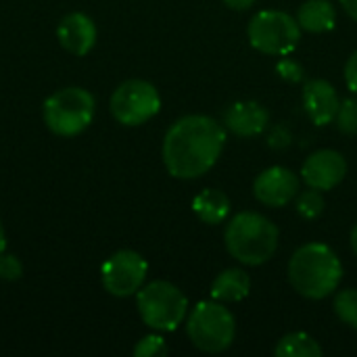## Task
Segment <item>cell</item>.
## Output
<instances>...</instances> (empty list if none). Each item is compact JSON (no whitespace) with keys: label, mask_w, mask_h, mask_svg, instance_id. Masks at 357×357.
<instances>
[{"label":"cell","mask_w":357,"mask_h":357,"mask_svg":"<svg viewBox=\"0 0 357 357\" xmlns=\"http://www.w3.org/2000/svg\"><path fill=\"white\" fill-rule=\"evenodd\" d=\"M224 142L226 132L220 121L207 115H186L163 138V163L174 178H201L220 159Z\"/></svg>","instance_id":"1"},{"label":"cell","mask_w":357,"mask_h":357,"mask_svg":"<svg viewBox=\"0 0 357 357\" xmlns=\"http://www.w3.org/2000/svg\"><path fill=\"white\" fill-rule=\"evenodd\" d=\"M343 278V266L337 253L324 243H307L299 247L289 261L291 287L307 299H324L333 295Z\"/></svg>","instance_id":"2"},{"label":"cell","mask_w":357,"mask_h":357,"mask_svg":"<svg viewBox=\"0 0 357 357\" xmlns=\"http://www.w3.org/2000/svg\"><path fill=\"white\" fill-rule=\"evenodd\" d=\"M224 243L236 261L261 266L270 261L278 249V228L261 213L243 211L226 226Z\"/></svg>","instance_id":"3"},{"label":"cell","mask_w":357,"mask_h":357,"mask_svg":"<svg viewBox=\"0 0 357 357\" xmlns=\"http://www.w3.org/2000/svg\"><path fill=\"white\" fill-rule=\"evenodd\" d=\"M136 305L142 322L157 333L176 331L188 312V299L176 284L167 280L144 284L136 293Z\"/></svg>","instance_id":"4"},{"label":"cell","mask_w":357,"mask_h":357,"mask_svg":"<svg viewBox=\"0 0 357 357\" xmlns=\"http://www.w3.org/2000/svg\"><path fill=\"white\" fill-rule=\"evenodd\" d=\"M186 333L192 345L205 354L226 351L236 337V320L220 301H201L186 322Z\"/></svg>","instance_id":"5"},{"label":"cell","mask_w":357,"mask_h":357,"mask_svg":"<svg viewBox=\"0 0 357 357\" xmlns=\"http://www.w3.org/2000/svg\"><path fill=\"white\" fill-rule=\"evenodd\" d=\"M94 96L77 86L56 90L44 100V123L56 136H77L94 119Z\"/></svg>","instance_id":"6"},{"label":"cell","mask_w":357,"mask_h":357,"mask_svg":"<svg viewBox=\"0 0 357 357\" xmlns=\"http://www.w3.org/2000/svg\"><path fill=\"white\" fill-rule=\"evenodd\" d=\"M249 42L264 54H291L301 40V25L284 10H259L247 27Z\"/></svg>","instance_id":"7"},{"label":"cell","mask_w":357,"mask_h":357,"mask_svg":"<svg viewBox=\"0 0 357 357\" xmlns=\"http://www.w3.org/2000/svg\"><path fill=\"white\" fill-rule=\"evenodd\" d=\"M111 115L121 126H142L161 109L157 88L146 79H128L111 96Z\"/></svg>","instance_id":"8"},{"label":"cell","mask_w":357,"mask_h":357,"mask_svg":"<svg viewBox=\"0 0 357 357\" xmlns=\"http://www.w3.org/2000/svg\"><path fill=\"white\" fill-rule=\"evenodd\" d=\"M146 274H149L146 259L132 249H121L113 253L100 268L102 287L113 297L136 295L144 287Z\"/></svg>","instance_id":"9"},{"label":"cell","mask_w":357,"mask_h":357,"mask_svg":"<svg viewBox=\"0 0 357 357\" xmlns=\"http://www.w3.org/2000/svg\"><path fill=\"white\" fill-rule=\"evenodd\" d=\"M345 174H347V161L339 151H333V149L312 153L301 167L303 182L310 188H316L322 192L339 186Z\"/></svg>","instance_id":"10"},{"label":"cell","mask_w":357,"mask_h":357,"mask_svg":"<svg viewBox=\"0 0 357 357\" xmlns=\"http://www.w3.org/2000/svg\"><path fill=\"white\" fill-rule=\"evenodd\" d=\"M297 192H299V178L289 167L282 165L264 169L253 184L255 199L268 207H284L297 197Z\"/></svg>","instance_id":"11"},{"label":"cell","mask_w":357,"mask_h":357,"mask_svg":"<svg viewBox=\"0 0 357 357\" xmlns=\"http://www.w3.org/2000/svg\"><path fill=\"white\" fill-rule=\"evenodd\" d=\"M303 107L316 126H328L337 119L341 98L326 79H310L303 88Z\"/></svg>","instance_id":"12"},{"label":"cell","mask_w":357,"mask_h":357,"mask_svg":"<svg viewBox=\"0 0 357 357\" xmlns=\"http://www.w3.org/2000/svg\"><path fill=\"white\" fill-rule=\"evenodd\" d=\"M56 36H59V44L67 52H71L75 56H84L94 48L98 31H96L94 21L88 15L71 13L61 19Z\"/></svg>","instance_id":"13"},{"label":"cell","mask_w":357,"mask_h":357,"mask_svg":"<svg viewBox=\"0 0 357 357\" xmlns=\"http://www.w3.org/2000/svg\"><path fill=\"white\" fill-rule=\"evenodd\" d=\"M270 123V113L261 102L255 100H238L232 102L224 113V126L243 138H251L261 134Z\"/></svg>","instance_id":"14"},{"label":"cell","mask_w":357,"mask_h":357,"mask_svg":"<svg viewBox=\"0 0 357 357\" xmlns=\"http://www.w3.org/2000/svg\"><path fill=\"white\" fill-rule=\"evenodd\" d=\"M297 23L310 33L331 31L337 23V8L331 0H307L297 10Z\"/></svg>","instance_id":"15"},{"label":"cell","mask_w":357,"mask_h":357,"mask_svg":"<svg viewBox=\"0 0 357 357\" xmlns=\"http://www.w3.org/2000/svg\"><path fill=\"white\" fill-rule=\"evenodd\" d=\"M251 291V278L238 268L224 270L211 284V297L220 303H236L245 299Z\"/></svg>","instance_id":"16"},{"label":"cell","mask_w":357,"mask_h":357,"mask_svg":"<svg viewBox=\"0 0 357 357\" xmlns=\"http://www.w3.org/2000/svg\"><path fill=\"white\" fill-rule=\"evenodd\" d=\"M192 211L201 222H205L209 226H218L226 220V215L230 211V201L222 190L205 188L195 197Z\"/></svg>","instance_id":"17"},{"label":"cell","mask_w":357,"mask_h":357,"mask_svg":"<svg viewBox=\"0 0 357 357\" xmlns=\"http://www.w3.org/2000/svg\"><path fill=\"white\" fill-rule=\"evenodd\" d=\"M274 354L278 357H320L322 347L314 337L305 333H293L280 339Z\"/></svg>","instance_id":"18"},{"label":"cell","mask_w":357,"mask_h":357,"mask_svg":"<svg viewBox=\"0 0 357 357\" xmlns=\"http://www.w3.org/2000/svg\"><path fill=\"white\" fill-rule=\"evenodd\" d=\"M324 207H326L324 195H322V190H316V188L303 190L295 203V209L303 220H318L322 215Z\"/></svg>","instance_id":"19"},{"label":"cell","mask_w":357,"mask_h":357,"mask_svg":"<svg viewBox=\"0 0 357 357\" xmlns=\"http://www.w3.org/2000/svg\"><path fill=\"white\" fill-rule=\"evenodd\" d=\"M335 314L339 316L341 322H345L349 328L357 331V291L347 289L337 293L335 297Z\"/></svg>","instance_id":"20"},{"label":"cell","mask_w":357,"mask_h":357,"mask_svg":"<svg viewBox=\"0 0 357 357\" xmlns=\"http://www.w3.org/2000/svg\"><path fill=\"white\" fill-rule=\"evenodd\" d=\"M337 126L343 134L356 136L357 134V98H345L337 113Z\"/></svg>","instance_id":"21"},{"label":"cell","mask_w":357,"mask_h":357,"mask_svg":"<svg viewBox=\"0 0 357 357\" xmlns=\"http://www.w3.org/2000/svg\"><path fill=\"white\" fill-rule=\"evenodd\" d=\"M276 73L284 79V82H291V84H299L305 79V69L299 61H295L293 56L284 54L278 63H276Z\"/></svg>","instance_id":"22"},{"label":"cell","mask_w":357,"mask_h":357,"mask_svg":"<svg viewBox=\"0 0 357 357\" xmlns=\"http://www.w3.org/2000/svg\"><path fill=\"white\" fill-rule=\"evenodd\" d=\"M167 354V345L159 335H149L144 339H140L134 347V356L136 357H155L165 356Z\"/></svg>","instance_id":"23"},{"label":"cell","mask_w":357,"mask_h":357,"mask_svg":"<svg viewBox=\"0 0 357 357\" xmlns=\"http://www.w3.org/2000/svg\"><path fill=\"white\" fill-rule=\"evenodd\" d=\"M23 276V266L21 261L15 257V255H6L2 253L0 255V278L2 280H8V282H15Z\"/></svg>","instance_id":"24"},{"label":"cell","mask_w":357,"mask_h":357,"mask_svg":"<svg viewBox=\"0 0 357 357\" xmlns=\"http://www.w3.org/2000/svg\"><path fill=\"white\" fill-rule=\"evenodd\" d=\"M345 82H347V88L357 94V50L349 56L347 65H345Z\"/></svg>","instance_id":"25"},{"label":"cell","mask_w":357,"mask_h":357,"mask_svg":"<svg viewBox=\"0 0 357 357\" xmlns=\"http://www.w3.org/2000/svg\"><path fill=\"white\" fill-rule=\"evenodd\" d=\"M224 4L232 10H247L255 4V0H224Z\"/></svg>","instance_id":"26"},{"label":"cell","mask_w":357,"mask_h":357,"mask_svg":"<svg viewBox=\"0 0 357 357\" xmlns=\"http://www.w3.org/2000/svg\"><path fill=\"white\" fill-rule=\"evenodd\" d=\"M341 6L354 21H357V0H341Z\"/></svg>","instance_id":"27"},{"label":"cell","mask_w":357,"mask_h":357,"mask_svg":"<svg viewBox=\"0 0 357 357\" xmlns=\"http://www.w3.org/2000/svg\"><path fill=\"white\" fill-rule=\"evenodd\" d=\"M6 251V234H4V228H2V222H0V255Z\"/></svg>","instance_id":"28"},{"label":"cell","mask_w":357,"mask_h":357,"mask_svg":"<svg viewBox=\"0 0 357 357\" xmlns=\"http://www.w3.org/2000/svg\"><path fill=\"white\" fill-rule=\"evenodd\" d=\"M349 241H351V249H354V253L357 255V224L351 228V238H349Z\"/></svg>","instance_id":"29"}]
</instances>
